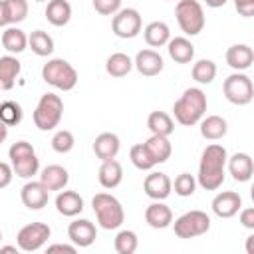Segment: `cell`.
Here are the masks:
<instances>
[{"instance_id":"obj_1","label":"cell","mask_w":254,"mask_h":254,"mask_svg":"<svg viewBox=\"0 0 254 254\" xmlns=\"http://www.w3.org/2000/svg\"><path fill=\"white\" fill-rule=\"evenodd\" d=\"M226 159H228V153L222 145H218V143L206 145V149L200 155L198 175H196V183L204 190H216L222 187L224 171H226Z\"/></svg>"},{"instance_id":"obj_2","label":"cell","mask_w":254,"mask_h":254,"mask_svg":"<svg viewBox=\"0 0 254 254\" xmlns=\"http://www.w3.org/2000/svg\"><path fill=\"white\" fill-rule=\"evenodd\" d=\"M206 93L200 89V87H189L183 91V95L175 101L173 105V113H175V119L185 125V127H190V125H196L204 113H206Z\"/></svg>"},{"instance_id":"obj_3","label":"cell","mask_w":254,"mask_h":254,"mask_svg":"<svg viewBox=\"0 0 254 254\" xmlns=\"http://www.w3.org/2000/svg\"><path fill=\"white\" fill-rule=\"evenodd\" d=\"M91 206H93L99 226L105 230H115L125 220V210H123L121 202L109 192H97L91 198Z\"/></svg>"},{"instance_id":"obj_4","label":"cell","mask_w":254,"mask_h":254,"mask_svg":"<svg viewBox=\"0 0 254 254\" xmlns=\"http://www.w3.org/2000/svg\"><path fill=\"white\" fill-rule=\"evenodd\" d=\"M8 157H10L14 175L20 179H32L40 169V159H38L32 143H28V141L12 143V147L8 149Z\"/></svg>"},{"instance_id":"obj_5","label":"cell","mask_w":254,"mask_h":254,"mask_svg":"<svg viewBox=\"0 0 254 254\" xmlns=\"http://www.w3.org/2000/svg\"><path fill=\"white\" fill-rule=\"evenodd\" d=\"M42 79L46 83H50L52 87H56V89L69 91L77 83V71L69 62H65L62 58H54V60H48L44 64Z\"/></svg>"},{"instance_id":"obj_6","label":"cell","mask_w":254,"mask_h":254,"mask_svg":"<svg viewBox=\"0 0 254 254\" xmlns=\"http://www.w3.org/2000/svg\"><path fill=\"white\" fill-rule=\"evenodd\" d=\"M64 115V101L56 93H44L34 109V123L40 131H52L60 125Z\"/></svg>"},{"instance_id":"obj_7","label":"cell","mask_w":254,"mask_h":254,"mask_svg":"<svg viewBox=\"0 0 254 254\" xmlns=\"http://www.w3.org/2000/svg\"><path fill=\"white\" fill-rule=\"evenodd\" d=\"M175 18L187 36H196L204 28V10L198 0H179L175 6Z\"/></svg>"},{"instance_id":"obj_8","label":"cell","mask_w":254,"mask_h":254,"mask_svg":"<svg viewBox=\"0 0 254 254\" xmlns=\"http://www.w3.org/2000/svg\"><path fill=\"white\" fill-rule=\"evenodd\" d=\"M173 228H175V234L179 238H196V236H202L208 232L210 228V216L202 210H189L185 214H181L175 222H171Z\"/></svg>"},{"instance_id":"obj_9","label":"cell","mask_w":254,"mask_h":254,"mask_svg":"<svg viewBox=\"0 0 254 254\" xmlns=\"http://www.w3.org/2000/svg\"><path fill=\"white\" fill-rule=\"evenodd\" d=\"M224 97L234 105H248L254 99V85L246 73H230L222 83Z\"/></svg>"},{"instance_id":"obj_10","label":"cell","mask_w":254,"mask_h":254,"mask_svg":"<svg viewBox=\"0 0 254 254\" xmlns=\"http://www.w3.org/2000/svg\"><path fill=\"white\" fill-rule=\"evenodd\" d=\"M50 236H52V230L46 222H30L20 228L16 242L22 252H36L48 242Z\"/></svg>"},{"instance_id":"obj_11","label":"cell","mask_w":254,"mask_h":254,"mask_svg":"<svg viewBox=\"0 0 254 254\" xmlns=\"http://www.w3.org/2000/svg\"><path fill=\"white\" fill-rule=\"evenodd\" d=\"M141 26H143L141 14L135 8H121L119 12L113 14V20H111L113 34L117 38H123V40L135 38L141 32Z\"/></svg>"},{"instance_id":"obj_12","label":"cell","mask_w":254,"mask_h":254,"mask_svg":"<svg viewBox=\"0 0 254 254\" xmlns=\"http://www.w3.org/2000/svg\"><path fill=\"white\" fill-rule=\"evenodd\" d=\"M67 236H69V240H71L77 248H87V246H91V244L95 242V238H97V228H95V224H93L91 220H87V218H77V220L69 222V226H67Z\"/></svg>"},{"instance_id":"obj_13","label":"cell","mask_w":254,"mask_h":254,"mask_svg":"<svg viewBox=\"0 0 254 254\" xmlns=\"http://www.w3.org/2000/svg\"><path fill=\"white\" fill-rule=\"evenodd\" d=\"M210 206L218 218H232L242 208V196L234 190H222L212 198Z\"/></svg>"},{"instance_id":"obj_14","label":"cell","mask_w":254,"mask_h":254,"mask_svg":"<svg viewBox=\"0 0 254 254\" xmlns=\"http://www.w3.org/2000/svg\"><path fill=\"white\" fill-rule=\"evenodd\" d=\"M48 196H50V190L40 181H28L20 190V198H22L24 206L30 210L44 208L48 204Z\"/></svg>"},{"instance_id":"obj_15","label":"cell","mask_w":254,"mask_h":254,"mask_svg":"<svg viewBox=\"0 0 254 254\" xmlns=\"http://www.w3.org/2000/svg\"><path fill=\"white\" fill-rule=\"evenodd\" d=\"M143 190L153 200H165L173 190V181L165 173H151L143 181Z\"/></svg>"},{"instance_id":"obj_16","label":"cell","mask_w":254,"mask_h":254,"mask_svg":"<svg viewBox=\"0 0 254 254\" xmlns=\"http://www.w3.org/2000/svg\"><path fill=\"white\" fill-rule=\"evenodd\" d=\"M163 65H165V62H163L161 54L155 50H141V52H137V56L133 60V67H137V71L147 77L159 75L163 71Z\"/></svg>"},{"instance_id":"obj_17","label":"cell","mask_w":254,"mask_h":254,"mask_svg":"<svg viewBox=\"0 0 254 254\" xmlns=\"http://www.w3.org/2000/svg\"><path fill=\"white\" fill-rule=\"evenodd\" d=\"M226 165H228V173L236 183H248L252 179L254 163L248 153H234L232 157L226 159Z\"/></svg>"},{"instance_id":"obj_18","label":"cell","mask_w":254,"mask_h":254,"mask_svg":"<svg viewBox=\"0 0 254 254\" xmlns=\"http://www.w3.org/2000/svg\"><path fill=\"white\" fill-rule=\"evenodd\" d=\"M40 183L48 190H64L69 183V173L62 165H48L40 173Z\"/></svg>"},{"instance_id":"obj_19","label":"cell","mask_w":254,"mask_h":254,"mask_svg":"<svg viewBox=\"0 0 254 254\" xmlns=\"http://www.w3.org/2000/svg\"><path fill=\"white\" fill-rule=\"evenodd\" d=\"M119 149H121L119 137H117L115 133H109V131L99 133V135L95 137V141H93V153H95V157L101 159V161L115 159L117 153H119Z\"/></svg>"},{"instance_id":"obj_20","label":"cell","mask_w":254,"mask_h":254,"mask_svg":"<svg viewBox=\"0 0 254 254\" xmlns=\"http://www.w3.org/2000/svg\"><path fill=\"white\" fill-rule=\"evenodd\" d=\"M145 222H147L151 228H157V230L167 228V226H171V222H173V210H171L165 202L155 200V202H151V204L145 208Z\"/></svg>"},{"instance_id":"obj_21","label":"cell","mask_w":254,"mask_h":254,"mask_svg":"<svg viewBox=\"0 0 254 254\" xmlns=\"http://www.w3.org/2000/svg\"><path fill=\"white\" fill-rule=\"evenodd\" d=\"M252 62H254V52L248 44H234L226 50V64L236 71L248 69Z\"/></svg>"},{"instance_id":"obj_22","label":"cell","mask_w":254,"mask_h":254,"mask_svg":"<svg viewBox=\"0 0 254 254\" xmlns=\"http://www.w3.org/2000/svg\"><path fill=\"white\" fill-rule=\"evenodd\" d=\"M97 179H99V185L103 189H115V187H119L121 181H123V167H121V163L115 161V159L101 161Z\"/></svg>"},{"instance_id":"obj_23","label":"cell","mask_w":254,"mask_h":254,"mask_svg":"<svg viewBox=\"0 0 254 254\" xmlns=\"http://www.w3.org/2000/svg\"><path fill=\"white\" fill-rule=\"evenodd\" d=\"M22 64L18 62L16 56L8 54L0 58V89L2 91H10L16 83V77L20 75Z\"/></svg>"},{"instance_id":"obj_24","label":"cell","mask_w":254,"mask_h":254,"mask_svg":"<svg viewBox=\"0 0 254 254\" xmlns=\"http://www.w3.org/2000/svg\"><path fill=\"white\" fill-rule=\"evenodd\" d=\"M56 210L64 216H77L83 210V198L75 190H60L56 196Z\"/></svg>"},{"instance_id":"obj_25","label":"cell","mask_w":254,"mask_h":254,"mask_svg":"<svg viewBox=\"0 0 254 254\" xmlns=\"http://www.w3.org/2000/svg\"><path fill=\"white\" fill-rule=\"evenodd\" d=\"M167 50H169L171 60L177 62V64H189L194 58V46L190 44V40H187L183 36L171 38L167 42Z\"/></svg>"},{"instance_id":"obj_26","label":"cell","mask_w":254,"mask_h":254,"mask_svg":"<svg viewBox=\"0 0 254 254\" xmlns=\"http://www.w3.org/2000/svg\"><path fill=\"white\" fill-rule=\"evenodd\" d=\"M143 145H145V149L149 151V155H151V159L155 161V165L169 161V157H171V153H173L171 141H169V137H165V135H151Z\"/></svg>"},{"instance_id":"obj_27","label":"cell","mask_w":254,"mask_h":254,"mask_svg":"<svg viewBox=\"0 0 254 254\" xmlns=\"http://www.w3.org/2000/svg\"><path fill=\"white\" fill-rule=\"evenodd\" d=\"M46 20L52 26H65L71 20V6L67 0H50L46 6Z\"/></svg>"},{"instance_id":"obj_28","label":"cell","mask_w":254,"mask_h":254,"mask_svg":"<svg viewBox=\"0 0 254 254\" xmlns=\"http://www.w3.org/2000/svg\"><path fill=\"white\" fill-rule=\"evenodd\" d=\"M200 123V135L208 141H218L226 135L228 131V125H226V119L220 117V115H208L204 119L198 121Z\"/></svg>"},{"instance_id":"obj_29","label":"cell","mask_w":254,"mask_h":254,"mask_svg":"<svg viewBox=\"0 0 254 254\" xmlns=\"http://www.w3.org/2000/svg\"><path fill=\"white\" fill-rule=\"evenodd\" d=\"M143 36H145V42L151 48H161V46H165L171 40V30H169V26L165 22L155 20V22H151V24L145 26Z\"/></svg>"},{"instance_id":"obj_30","label":"cell","mask_w":254,"mask_h":254,"mask_svg":"<svg viewBox=\"0 0 254 254\" xmlns=\"http://www.w3.org/2000/svg\"><path fill=\"white\" fill-rule=\"evenodd\" d=\"M2 46L10 54H22L28 48V36L20 28L10 26L2 32Z\"/></svg>"},{"instance_id":"obj_31","label":"cell","mask_w":254,"mask_h":254,"mask_svg":"<svg viewBox=\"0 0 254 254\" xmlns=\"http://www.w3.org/2000/svg\"><path fill=\"white\" fill-rule=\"evenodd\" d=\"M147 127L151 131V135H165L169 137L175 131V123L173 117L165 111H151L147 117Z\"/></svg>"},{"instance_id":"obj_32","label":"cell","mask_w":254,"mask_h":254,"mask_svg":"<svg viewBox=\"0 0 254 254\" xmlns=\"http://www.w3.org/2000/svg\"><path fill=\"white\" fill-rule=\"evenodd\" d=\"M28 46L30 50L40 56V58H48L52 52H54V40L48 32L44 30H34L30 36H28Z\"/></svg>"},{"instance_id":"obj_33","label":"cell","mask_w":254,"mask_h":254,"mask_svg":"<svg viewBox=\"0 0 254 254\" xmlns=\"http://www.w3.org/2000/svg\"><path fill=\"white\" fill-rule=\"evenodd\" d=\"M105 69H107V73L111 77H123L133 69V60L123 52H115V54H111L107 58Z\"/></svg>"},{"instance_id":"obj_34","label":"cell","mask_w":254,"mask_h":254,"mask_svg":"<svg viewBox=\"0 0 254 254\" xmlns=\"http://www.w3.org/2000/svg\"><path fill=\"white\" fill-rule=\"evenodd\" d=\"M216 77V64L212 60H198L192 65V79L196 83H212V79Z\"/></svg>"},{"instance_id":"obj_35","label":"cell","mask_w":254,"mask_h":254,"mask_svg":"<svg viewBox=\"0 0 254 254\" xmlns=\"http://www.w3.org/2000/svg\"><path fill=\"white\" fill-rule=\"evenodd\" d=\"M113 246L117 254H133L139 246V238L133 230H119L113 240Z\"/></svg>"},{"instance_id":"obj_36","label":"cell","mask_w":254,"mask_h":254,"mask_svg":"<svg viewBox=\"0 0 254 254\" xmlns=\"http://www.w3.org/2000/svg\"><path fill=\"white\" fill-rule=\"evenodd\" d=\"M22 107L20 103L8 99V101H2L0 103V121L6 125V127H14L22 121Z\"/></svg>"},{"instance_id":"obj_37","label":"cell","mask_w":254,"mask_h":254,"mask_svg":"<svg viewBox=\"0 0 254 254\" xmlns=\"http://www.w3.org/2000/svg\"><path fill=\"white\" fill-rule=\"evenodd\" d=\"M129 159H131V163H133L139 171H151V169L155 167V161L151 159V155H149V151L145 149L143 143H137V145L131 147Z\"/></svg>"},{"instance_id":"obj_38","label":"cell","mask_w":254,"mask_h":254,"mask_svg":"<svg viewBox=\"0 0 254 254\" xmlns=\"http://www.w3.org/2000/svg\"><path fill=\"white\" fill-rule=\"evenodd\" d=\"M4 6H6L8 22L12 26L26 20V16H28V2L26 0H4Z\"/></svg>"},{"instance_id":"obj_39","label":"cell","mask_w":254,"mask_h":254,"mask_svg":"<svg viewBox=\"0 0 254 254\" xmlns=\"http://www.w3.org/2000/svg\"><path fill=\"white\" fill-rule=\"evenodd\" d=\"M73 145H75V139H73V133L71 131H67V129H60V131H56L54 133V137H52V149L56 151V153H69L71 149H73Z\"/></svg>"},{"instance_id":"obj_40","label":"cell","mask_w":254,"mask_h":254,"mask_svg":"<svg viewBox=\"0 0 254 254\" xmlns=\"http://www.w3.org/2000/svg\"><path fill=\"white\" fill-rule=\"evenodd\" d=\"M173 189L179 196H192L194 189H196V179L190 173H181V175H177V179L173 183Z\"/></svg>"},{"instance_id":"obj_41","label":"cell","mask_w":254,"mask_h":254,"mask_svg":"<svg viewBox=\"0 0 254 254\" xmlns=\"http://www.w3.org/2000/svg\"><path fill=\"white\" fill-rule=\"evenodd\" d=\"M93 8L101 16H113L121 10V0H93Z\"/></svg>"},{"instance_id":"obj_42","label":"cell","mask_w":254,"mask_h":254,"mask_svg":"<svg viewBox=\"0 0 254 254\" xmlns=\"http://www.w3.org/2000/svg\"><path fill=\"white\" fill-rule=\"evenodd\" d=\"M12 177H14V171H12V165L0 161V189H6L10 183H12Z\"/></svg>"},{"instance_id":"obj_43","label":"cell","mask_w":254,"mask_h":254,"mask_svg":"<svg viewBox=\"0 0 254 254\" xmlns=\"http://www.w3.org/2000/svg\"><path fill=\"white\" fill-rule=\"evenodd\" d=\"M234 8L238 10L240 16L250 18L254 14V0H234Z\"/></svg>"},{"instance_id":"obj_44","label":"cell","mask_w":254,"mask_h":254,"mask_svg":"<svg viewBox=\"0 0 254 254\" xmlns=\"http://www.w3.org/2000/svg\"><path fill=\"white\" fill-rule=\"evenodd\" d=\"M238 212H240V224L248 230H254V208L248 206V208H242Z\"/></svg>"},{"instance_id":"obj_45","label":"cell","mask_w":254,"mask_h":254,"mask_svg":"<svg viewBox=\"0 0 254 254\" xmlns=\"http://www.w3.org/2000/svg\"><path fill=\"white\" fill-rule=\"evenodd\" d=\"M48 252H67V254H75L77 252V246L73 244H52L48 246Z\"/></svg>"},{"instance_id":"obj_46","label":"cell","mask_w":254,"mask_h":254,"mask_svg":"<svg viewBox=\"0 0 254 254\" xmlns=\"http://www.w3.org/2000/svg\"><path fill=\"white\" fill-rule=\"evenodd\" d=\"M8 14H6V6H4V0H0V28L8 26Z\"/></svg>"},{"instance_id":"obj_47","label":"cell","mask_w":254,"mask_h":254,"mask_svg":"<svg viewBox=\"0 0 254 254\" xmlns=\"http://www.w3.org/2000/svg\"><path fill=\"white\" fill-rule=\"evenodd\" d=\"M208 8H220V6H224L228 0H202Z\"/></svg>"},{"instance_id":"obj_48","label":"cell","mask_w":254,"mask_h":254,"mask_svg":"<svg viewBox=\"0 0 254 254\" xmlns=\"http://www.w3.org/2000/svg\"><path fill=\"white\" fill-rule=\"evenodd\" d=\"M6 137H8V127H6V125L0 121V145L6 141Z\"/></svg>"},{"instance_id":"obj_49","label":"cell","mask_w":254,"mask_h":254,"mask_svg":"<svg viewBox=\"0 0 254 254\" xmlns=\"http://www.w3.org/2000/svg\"><path fill=\"white\" fill-rule=\"evenodd\" d=\"M252 242H254V234H250L248 240H246V252H248V254H254V250H252Z\"/></svg>"},{"instance_id":"obj_50","label":"cell","mask_w":254,"mask_h":254,"mask_svg":"<svg viewBox=\"0 0 254 254\" xmlns=\"http://www.w3.org/2000/svg\"><path fill=\"white\" fill-rule=\"evenodd\" d=\"M0 252H14V254H16L18 248H16V246H0Z\"/></svg>"},{"instance_id":"obj_51","label":"cell","mask_w":254,"mask_h":254,"mask_svg":"<svg viewBox=\"0 0 254 254\" xmlns=\"http://www.w3.org/2000/svg\"><path fill=\"white\" fill-rule=\"evenodd\" d=\"M34 2H46V0H34Z\"/></svg>"},{"instance_id":"obj_52","label":"cell","mask_w":254,"mask_h":254,"mask_svg":"<svg viewBox=\"0 0 254 254\" xmlns=\"http://www.w3.org/2000/svg\"><path fill=\"white\" fill-rule=\"evenodd\" d=\"M0 240H2V230H0Z\"/></svg>"}]
</instances>
